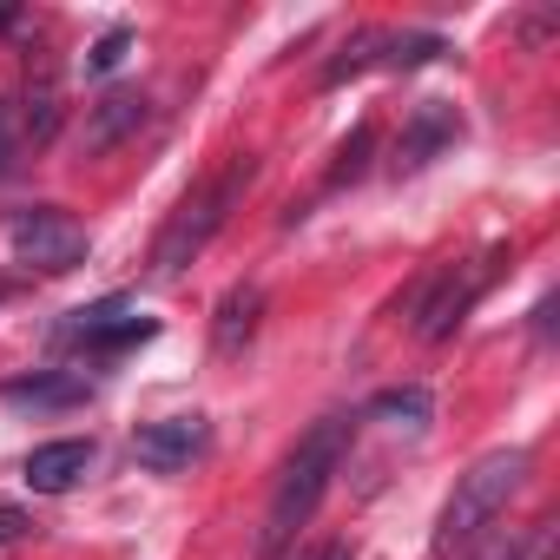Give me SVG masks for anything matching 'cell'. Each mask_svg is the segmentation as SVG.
<instances>
[{
  "instance_id": "4",
  "label": "cell",
  "mask_w": 560,
  "mask_h": 560,
  "mask_svg": "<svg viewBox=\"0 0 560 560\" xmlns=\"http://www.w3.org/2000/svg\"><path fill=\"white\" fill-rule=\"evenodd\" d=\"M8 244H14V257H21L27 270H47V277L86 264V250H93L86 224H80L73 211H60V205H27V211H14V218H8Z\"/></svg>"
},
{
  "instance_id": "17",
  "label": "cell",
  "mask_w": 560,
  "mask_h": 560,
  "mask_svg": "<svg viewBox=\"0 0 560 560\" xmlns=\"http://www.w3.org/2000/svg\"><path fill=\"white\" fill-rule=\"evenodd\" d=\"M370 145H376V126H357V132L343 139L337 165H330V185H350V178H363V165H370Z\"/></svg>"
},
{
  "instance_id": "5",
  "label": "cell",
  "mask_w": 560,
  "mask_h": 560,
  "mask_svg": "<svg viewBox=\"0 0 560 560\" xmlns=\"http://www.w3.org/2000/svg\"><path fill=\"white\" fill-rule=\"evenodd\" d=\"M448 54V40L442 34H396V27H363V34H350L343 40V54L324 67V86H343L350 73H370V67H429V60H442Z\"/></svg>"
},
{
  "instance_id": "22",
  "label": "cell",
  "mask_w": 560,
  "mask_h": 560,
  "mask_svg": "<svg viewBox=\"0 0 560 560\" xmlns=\"http://www.w3.org/2000/svg\"><path fill=\"white\" fill-rule=\"evenodd\" d=\"M14 298V277H0V304H8Z\"/></svg>"
},
{
  "instance_id": "20",
  "label": "cell",
  "mask_w": 560,
  "mask_h": 560,
  "mask_svg": "<svg viewBox=\"0 0 560 560\" xmlns=\"http://www.w3.org/2000/svg\"><path fill=\"white\" fill-rule=\"evenodd\" d=\"M27 534H34V514L14 508V501H0V547H14V540H27Z\"/></svg>"
},
{
  "instance_id": "9",
  "label": "cell",
  "mask_w": 560,
  "mask_h": 560,
  "mask_svg": "<svg viewBox=\"0 0 560 560\" xmlns=\"http://www.w3.org/2000/svg\"><path fill=\"white\" fill-rule=\"evenodd\" d=\"M86 396H93V383L80 370H34V376L0 383V402L8 409H80Z\"/></svg>"
},
{
  "instance_id": "21",
  "label": "cell",
  "mask_w": 560,
  "mask_h": 560,
  "mask_svg": "<svg viewBox=\"0 0 560 560\" xmlns=\"http://www.w3.org/2000/svg\"><path fill=\"white\" fill-rule=\"evenodd\" d=\"M311 560H357V553H350V540H330V547H317Z\"/></svg>"
},
{
  "instance_id": "6",
  "label": "cell",
  "mask_w": 560,
  "mask_h": 560,
  "mask_svg": "<svg viewBox=\"0 0 560 560\" xmlns=\"http://www.w3.org/2000/svg\"><path fill=\"white\" fill-rule=\"evenodd\" d=\"M481 284H488V264H442V270L429 277L422 304H416V337H422V343H448V337L462 330L468 304L481 298Z\"/></svg>"
},
{
  "instance_id": "7",
  "label": "cell",
  "mask_w": 560,
  "mask_h": 560,
  "mask_svg": "<svg viewBox=\"0 0 560 560\" xmlns=\"http://www.w3.org/2000/svg\"><path fill=\"white\" fill-rule=\"evenodd\" d=\"M205 442H211L205 416H165V422H145V429L132 435V455H139V468H152V475H178V468H191V462L205 455Z\"/></svg>"
},
{
  "instance_id": "19",
  "label": "cell",
  "mask_w": 560,
  "mask_h": 560,
  "mask_svg": "<svg viewBox=\"0 0 560 560\" xmlns=\"http://www.w3.org/2000/svg\"><path fill=\"white\" fill-rule=\"evenodd\" d=\"M126 47H132V27H113V34H100V40H93V54H86V73H113V67L126 60Z\"/></svg>"
},
{
  "instance_id": "13",
  "label": "cell",
  "mask_w": 560,
  "mask_h": 560,
  "mask_svg": "<svg viewBox=\"0 0 560 560\" xmlns=\"http://www.w3.org/2000/svg\"><path fill=\"white\" fill-rule=\"evenodd\" d=\"M257 317H264V291L257 284H231L218 298V317H211V350L218 357H244V343L257 337Z\"/></svg>"
},
{
  "instance_id": "14",
  "label": "cell",
  "mask_w": 560,
  "mask_h": 560,
  "mask_svg": "<svg viewBox=\"0 0 560 560\" xmlns=\"http://www.w3.org/2000/svg\"><path fill=\"white\" fill-rule=\"evenodd\" d=\"M462 139V119L442 106V100H429V106H416V126H409V139L396 145V172H422L442 145H455Z\"/></svg>"
},
{
  "instance_id": "18",
  "label": "cell",
  "mask_w": 560,
  "mask_h": 560,
  "mask_svg": "<svg viewBox=\"0 0 560 560\" xmlns=\"http://www.w3.org/2000/svg\"><path fill=\"white\" fill-rule=\"evenodd\" d=\"M21 152H27V139H21L14 100H0V178H14V172H21Z\"/></svg>"
},
{
  "instance_id": "10",
  "label": "cell",
  "mask_w": 560,
  "mask_h": 560,
  "mask_svg": "<svg viewBox=\"0 0 560 560\" xmlns=\"http://www.w3.org/2000/svg\"><path fill=\"white\" fill-rule=\"evenodd\" d=\"M14 119H21V139H27L34 152L54 145V132H60V119H67V93H60V73H54V67L27 73V93L14 100Z\"/></svg>"
},
{
  "instance_id": "12",
  "label": "cell",
  "mask_w": 560,
  "mask_h": 560,
  "mask_svg": "<svg viewBox=\"0 0 560 560\" xmlns=\"http://www.w3.org/2000/svg\"><path fill=\"white\" fill-rule=\"evenodd\" d=\"M145 93H132V86H113L100 106H86V152L100 159V152H113L119 139H132L139 126H145Z\"/></svg>"
},
{
  "instance_id": "15",
  "label": "cell",
  "mask_w": 560,
  "mask_h": 560,
  "mask_svg": "<svg viewBox=\"0 0 560 560\" xmlns=\"http://www.w3.org/2000/svg\"><path fill=\"white\" fill-rule=\"evenodd\" d=\"M370 422H396V429H422L429 416H435V396L422 389V383H402V389H383V396H370V409H363Z\"/></svg>"
},
{
  "instance_id": "1",
  "label": "cell",
  "mask_w": 560,
  "mask_h": 560,
  "mask_svg": "<svg viewBox=\"0 0 560 560\" xmlns=\"http://www.w3.org/2000/svg\"><path fill=\"white\" fill-rule=\"evenodd\" d=\"M350 429H357L350 416H324V422L304 429L291 462L277 468V488H270V508H264V534H257V560H277L304 534V521L317 514V501L330 494V481H337V468L350 455Z\"/></svg>"
},
{
  "instance_id": "11",
  "label": "cell",
  "mask_w": 560,
  "mask_h": 560,
  "mask_svg": "<svg viewBox=\"0 0 560 560\" xmlns=\"http://www.w3.org/2000/svg\"><path fill=\"white\" fill-rule=\"evenodd\" d=\"M93 468V442H80V435H67V442H40L34 455H27V488L34 494H67V488H80V475Z\"/></svg>"
},
{
  "instance_id": "16",
  "label": "cell",
  "mask_w": 560,
  "mask_h": 560,
  "mask_svg": "<svg viewBox=\"0 0 560 560\" xmlns=\"http://www.w3.org/2000/svg\"><path fill=\"white\" fill-rule=\"evenodd\" d=\"M540 553H547V527H534V540L521 527H508V534H488L475 547V560H540Z\"/></svg>"
},
{
  "instance_id": "8",
  "label": "cell",
  "mask_w": 560,
  "mask_h": 560,
  "mask_svg": "<svg viewBox=\"0 0 560 560\" xmlns=\"http://www.w3.org/2000/svg\"><path fill=\"white\" fill-rule=\"evenodd\" d=\"M60 337H73V343H86V350H126V343H145V337H152V317H132L126 298H106V304L73 311V324H67Z\"/></svg>"
},
{
  "instance_id": "3",
  "label": "cell",
  "mask_w": 560,
  "mask_h": 560,
  "mask_svg": "<svg viewBox=\"0 0 560 560\" xmlns=\"http://www.w3.org/2000/svg\"><path fill=\"white\" fill-rule=\"evenodd\" d=\"M527 468H534V455H527V448H494V455H481V462L455 481V494L442 501L435 534H429V553H435V560H448V553L475 547V540L508 514V501L521 494Z\"/></svg>"
},
{
  "instance_id": "2",
  "label": "cell",
  "mask_w": 560,
  "mask_h": 560,
  "mask_svg": "<svg viewBox=\"0 0 560 560\" xmlns=\"http://www.w3.org/2000/svg\"><path fill=\"white\" fill-rule=\"evenodd\" d=\"M250 178H257V159H250V152H231L205 185H191V191L172 205V218H165V231H159V244H152V277H178L191 257H205V244L231 224V211H237V198L250 191Z\"/></svg>"
}]
</instances>
